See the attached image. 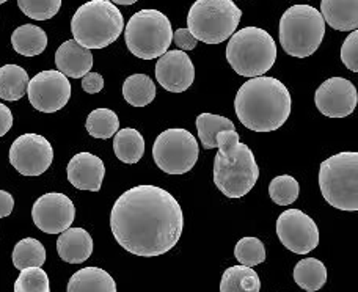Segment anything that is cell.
Here are the masks:
<instances>
[{"label":"cell","instance_id":"d6986e66","mask_svg":"<svg viewBox=\"0 0 358 292\" xmlns=\"http://www.w3.org/2000/svg\"><path fill=\"white\" fill-rule=\"evenodd\" d=\"M57 251L65 263L82 264L92 256L93 239L84 228L69 226L57 239Z\"/></svg>","mask_w":358,"mask_h":292},{"label":"cell","instance_id":"1f68e13d","mask_svg":"<svg viewBox=\"0 0 358 292\" xmlns=\"http://www.w3.org/2000/svg\"><path fill=\"white\" fill-rule=\"evenodd\" d=\"M234 256L242 265L255 268L266 261L264 244L258 238H244L236 244Z\"/></svg>","mask_w":358,"mask_h":292},{"label":"cell","instance_id":"f35d334b","mask_svg":"<svg viewBox=\"0 0 358 292\" xmlns=\"http://www.w3.org/2000/svg\"><path fill=\"white\" fill-rule=\"evenodd\" d=\"M15 209V200L13 196L6 192V190H0V219L8 217Z\"/></svg>","mask_w":358,"mask_h":292},{"label":"cell","instance_id":"8d00e7d4","mask_svg":"<svg viewBox=\"0 0 358 292\" xmlns=\"http://www.w3.org/2000/svg\"><path fill=\"white\" fill-rule=\"evenodd\" d=\"M173 41L179 50H194L196 48V38L190 34L189 29H178L173 34Z\"/></svg>","mask_w":358,"mask_h":292},{"label":"cell","instance_id":"e575fe53","mask_svg":"<svg viewBox=\"0 0 358 292\" xmlns=\"http://www.w3.org/2000/svg\"><path fill=\"white\" fill-rule=\"evenodd\" d=\"M341 61L349 71H358V31L352 30L341 48Z\"/></svg>","mask_w":358,"mask_h":292},{"label":"cell","instance_id":"8fae6325","mask_svg":"<svg viewBox=\"0 0 358 292\" xmlns=\"http://www.w3.org/2000/svg\"><path fill=\"white\" fill-rule=\"evenodd\" d=\"M27 94L34 109L44 113L62 110L71 98V84L65 74L54 69L38 73L29 80Z\"/></svg>","mask_w":358,"mask_h":292},{"label":"cell","instance_id":"e0dca14e","mask_svg":"<svg viewBox=\"0 0 358 292\" xmlns=\"http://www.w3.org/2000/svg\"><path fill=\"white\" fill-rule=\"evenodd\" d=\"M66 173L68 181L76 189L99 192L106 176V167L104 162L92 152H79L69 161Z\"/></svg>","mask_w":358,"mask_h":292},{"label":"cell","instance_id":"f1b7e54d","mask_svg":"<svg viewBox=\"0 0 358 292\" xmlns=\"http://www.w3.org/2000/svg\"><path fill=\"white\" fill-rule=\"evenodd\" d=\"M234 124L231 119L225 117L214 115V113H201L196 118V131L200 137L201 145L206 149L217 148L215 137L222 131H234Z\"/></svg>","mask_w":358,"mask_h":292},{"label":"cell","instance_id":"d6a6232c","mask_svg":"<svg viewBox=\"0 0 358 292\" xmlns=\"http://www.w3.org/2000/svg\"><path fill=\"white\" fill-rule=\"evenodd\" d=\"M15 292H50L49 277L41 268L24 269L15 282Z\"/></svg>","mask_w":358,"mask_h":292},{"label":"cell","instance_id":"836d02e7","mask_svg":"<svg viewBox=\"0 0 358 292\" xmlns=\"http://www.w3.org/2000/svg\"><path fill=\"white\" fill-rule=\"evenodd\" d=\"M25 16L35 21H48L62 8V0H17Z\"/></svg>","mask_w":358,"mask_h":292},{"label":"cell","instance_id":"603a6c76","mask_svg":"<svg viewBox=\"0 0 358 292\" xmlns=\"http://www.w3.org/2000/svg\"><path fill=\"white\" fill-rule=\"evenodd\" d=\"M113 151L124 163H137L145 154V138L137 129H118L113 136Z\"/></svg>","mask_w":358,"mask_h":292},{"label":"cell","instance_id":"ffe728a7","mask_svg":"<svg viewBox=\"0 0 358 292\" xmlns=\"http://www.w3.org/2000/svg\"><path fill=\"white\" fill-rule=\"evenodd\" d=\"M321 15L331 29L352 31L358 27V0H322Z\"/></svg>","mask_w":358,"mask_h":292},{"label":"cell","instance_id":"9c48e42d","mask_svg":"<svg viewBox=\"0 0 358 292\" xmlns=\"http://www.w3.org/2000/svg\"><path fill=\"white\" fill-rule=\"evenodd\" d=\"M241 17L233 0H196L189 10L187 29L196 41L220 44L234 34Z\"/></svg>","mask_w":358,"mask_h":292},{"label":"cell","instance_id":"ba28073f","mask_svg":"<svg viewBox=\"0 0 358 292\" xmlns=\"http://www.w3.org/2000/svg\"><path fill=\"white\" fill-rule=\"evenodd\" d=\"M124 40L127 49L137 59H159L173 41V29L162 11L146 8L129 19L124 29Z\"/></svg>","mask_w":358,"mask_h":292},{"label":"cell","instance_id":"8992f818","mask_svg":"<svg viewBox=\"0 0 358 292\" xmlns=\"http://www.w3.org/2000/svg\"><path fill=\"white\" fill-rule=\"evenodd\" d=\"M325 35L321 11L311 5H294L280 19V43L283 50L296 59L316 52Z\"/></svg>","mask_w":358,"mask_h":292},{"label":"cell","instance_id":"ab89813d","mask_svg":"<svg viewBox=\"0 0 358 292\" xmlns=\"http://www.w3.org/2000/svg\"><path fill=\"white\" fill-rule=\"evenodd\" d=\"M112 3H117V5H134L137 3L138 0H110Z\"/></svg>","mask_w":358,"mask_h":292},{"label":"cell","instance_id":"6da1fadb","mask_svg":"<svg viewBox=\"0 0 358 292\" xmlns=\"http://www.w3.org/2000/svg\"><path fill=\"white\" fill-rule=\"evenodd\" d=\"M184 214L176 198L157 186H136L115 201L110 230L117 242L136 256H161L178 244Z\"/></svg>","mask_w":358,"mask_h":292},{"label":"cell","instance_id":"60d3db41","mask_svg":"<svg viewBox=\"0 0 358 292\" xmlns=\"http://www.w3.org/2000/svg\"><path fill=\"white\" fill-rule=\"evenodd\" d=\"M5 2H8V0H0V5H2V3H5Z\"/></svg>","mask_w":358,"mask_h":292},{"label":"cell","instance_id":"f546056e","mask_svg":"<svg viewBox=\"0 0 358 292\" xmlns=\"http://www.w3.org/2000/svg\"><path fill=\"white\" fill-rule=\"evenodd\" d=\"M87 132L94 138L107 140L120 129L118 115L110 109H94L87 118Z\"/></svg>","mask_w":358,"mask_h":292},{"label":"cell","instance_id":"277c9868","mask_svg":"<svg viewBox=\"0 0 358 292\" xmlns=\"http://www.w3.org/2000/svg\"><path fill=\"white\" fill-rule=\"evenodd\" d=\"M124 19L117 5L108 0H90L79 6L71 21L74 41L87 49H104L120 38Z\"/></svg>","mask_w":358,"mask_h":292},{"label":"cell","instance_id":"4316f807","mask_svg":"<svg viewBox=\"0 0 358 292\" xmlns=\"http://www.w3.org/2000/svg\"><path fill=\"white\" fill-rule=\"evenodd\" d=\"M123 96L127 104L134 107H145L156 98V84L150 75L132 74L124 80Z\"/></svg>","mask_w":358,"mask_h":292},{"label":"cell","instance_id":"3957f363","mask_svg":"<svg viewBox=\"0 0 358 292\" xmlns=\"http://www.w3.org/2000/svg\"><path fill=\"white\" fill-rule=\"evenodd\" d=\"M217 152L214 161V182L228 198H242L255 187L259 177V167L253 151L241 143L234 131H222L215 137Z\"/></svg>","mask_w":358,"mask_h":292},{"label":"cell","instance_id":"7c38bea8","mask_svg":"<svg viewBox=\"0 0 358 292\" xmlns=\"http://www.w3.org/2000/svg\"><path fill=\"white\" fill-rule=\"evenodd\" d=\"M54 161V149L40 134L19 136L10 148V163L22 176H40Z\"/></svg>","mask_w":358,"mask_h":292},{"label":"cell","instance_id":"2e32d148","mask_svg":"<svg viewBox=\"0 0 358 292\" xmlns=\"http://www.w3.org/2000/svg\"><path fill=\"white\" fill-rule=\"evenodd\" d=\"M156 79L167 92L182 93L194 84L195 66L184 50H167L157 60Z\"/></svg>","mask_w":358,"mask_h":292},{"label":"cell","instance_id":"4fadbf2b","mask_svg":"<svg viewBox=\"0 0 358 292\" xmlns=\"http://www.w3.org/2000/svg\"><path fill=\"white\" fill-rule=\"evenodd\" d=\"M280 242L297 255H306L319 245V230L310 215L300 209H287L277 219Z\"/></svg>","mask_w":358,"mask_h":292},{"label":"cell","instance_id":"ac0fdd59","mask_svg":"<svg viewBox=\"0 0 358 292\" xmlns=\"http://www.w3.org/2000/svg\"><path fill=\"white\" fill-rule=\"evenodd\" d=\"M57 69L66 78L82 79L93 68L92 49L80 46L78 41L69 40L62 44L55 52Z\"/></svg>","mask_w":358,"mask_h":292},{"label":"cell","instance_id":"d590c367","mask_svg":"<svg viewBox=\"0 0 358 292\" xmlns=\"http://www.w3.org/2000/svg\"><path fill=\"white\" fill-rule=\"evenodd\" d=\"M104 88V79L98 73L90 71L82 78V90L88 94H96Z\"/></svg>","mask_w":358,"mask_h":292},{"label":"cell","instance_id":"30bf717a","mask_svg":"<svg viewBox=\"0 0 358 292\" xmlns=\"http://www.w3.org/2000/svg\"><path fill=\"white\" fill-rule=\"evenodd\" d=\"M200 154L194 134L187 129H167L156 138L152 159L169 175H184L195 167Z\"/></svg>","mask_w":358,"mask_h":292},{"label":"cell","instance_id":"5b68a950","mask_svg":"<svg viewBox=\"0 0 358 292\" xmlns=\"http://www.w3.org/2000/svg\"><path fill=\"white\" fill-rule=\"evenodd\" d=\"M227 60L233 71L244 78H259L277 60V44L271 34L258 27H245L229 36Z\"/></svg>","mask_w":358,"mask_h":292},{"label":"cell","instance_id":"4dcf8cb0","mask_svg":"<svg viewBox=\"0 0 358 292\" xmlns=\"http://www.w3.org/2000/svg\"><path fill=\"white\" fill-rule=\"evenodd\" d=\"M300 187L296 177L289 175H281L273 177L268 184V196L280 206H289L299 198Z\"/></svg>","mask_w":358,"mask_h":292},{"label":"cell","instance_id":"52a82bcc","mask_svg":"<svg viewBox=\"0 0 358 292\" xmlns=\"http://www.w3.org/2000/svg\"><path fill=\"white\" fill-rule=\"evenodd\" d=\"M319 187L330 206L340 211H358V152L346 151L321 163Z\"/></svg>","mask_w":358,"mask_h":292},{"label":"cell","instance_id":"74e56055","mask_svg":"<svg viewBox=\"0 0 358 292\" xmlns=\"http://www.w3.org/2000/svg\"><path fill=\"white\" fill-rule=\"evenodd\" d=\"M13 128V113L5 104L0 103V137Z\"/></svg>","mask_w":358,"mask_h":292},{"label":"cell","instance_id":"484cf974","mask_svg":"<svg viewBox=\"0 0 358 292\" xmlns=\"http://www.w3.org/2000/svg\"><path fill=\"white\" fill-rule=\"evenodd\" d=\"M29 74L17 65L0 68V99L19 101L27 93Z\"/></svg>","mask_w":358,"mask_h":292},{"label":"cell","instance_id":"5bb4252c","mask_svg":"<svg viewBox=\"0 0 358 292\" xmlns=\"http://www.w3.org/2000/svg\"><path fill=\"white\" fill-rule=\"evenodd\" d=\"M31 219L38 230L46 234H60L76 219L74 203L65 194H44L31 207Z\"/></svg>","mask_w":358,"mask_h":292},{"label":"cell","instance_id":"7402d4cb","mask_svg":"<svg viewBox=\"0 0 358 292\" xmlns=\"http://www.w3.org/2000/svg\"><path fill=\"white\" fill-rule=\"evenodd\" d=\"M11 44L19 55L36 57L48 48V35L38 25L25 24L13 31Z\"/></svg>","mask_w":358,"mask_h":292},{"label":"cell","instance_id":"9a60e30c","mask_svg":"<svg viewBox=\"0 0 358 292\" xmlns=\"http://www.w3.org/2000/svg\"><path fill=\"white\" fill-rule=\"evenodd\" d=\"M358 94L352 82L344 78H330L315 93L317 110L329 118H346L354 113Z\"/></svg>","mask_w":358,"mask_h":292},{"label":"cell","instance_id":"d4e9b609","mask_svg":"<svg viewBox=\"0 0 358 292\" xmlns=\"http://www.w3.org/2000/svg\"><path fill=\"white\" fill-rule=\"evenodd\" d=\"M261 280L257 272L247 265H233L225 270L220 282V292H259Z\"/></svg>","mask_w":358,"mask_h":292},{"label":"cell","instance_id":"cb8c5ba5","mask_svg":"<svg viewBox=\"0 0 358 292\" xmlns=\"http://www.w3.org/2000/svg\"><path fill=\"white\" fill-rule=\"evenodd\" d=\"M294 282L306 292H316L327 283V269L316 258H305L294 268Z\"/></svg>","mask_w":358,"mask_h":292},{"label":"cell","instance_id":"83f0119b","mask_svg":"<svg viewBox=\"0 0 358 292\" xmlns=\"http://www.w3.org/2000/svg\"><path fill=\"white\" fill-rule=\"evenodd\" d=\"M13 265L17 270L29 268H43L46 263V249L44 245L34 238H25L15 245L13 250Z\"/></svg>","mask_w":358,"mask_h":292},{"label":"cell","instance_id":"44dd1931","mask_svg":"<svg viewBox=\"0 0 358 292\" xmlns=\"http://www.w3.org/2000/svg\"><path fill=\"white\" fill-rule=\"evenodd\" d=\"M66 292H117V283L104 269L84 268L69 278Z\"/></svg>","mask_w":358,"mask_h":292},{"label":"cell","instance_id":"7a4b0ae2","mask_svg":"<svg viewBox=\"0 0 358 292\" xmlns=\"http://www.w3.org/2000/svg\"><path fill=\"white\" fill-rule=\"evenodd\" d=\"M291 104L289 90L283 82L267 75L247 80L234 99L239 122L253 132L280 129L291 115Z\"/></svg>","mask_w":358,"mask_h":292}]
</instances>
